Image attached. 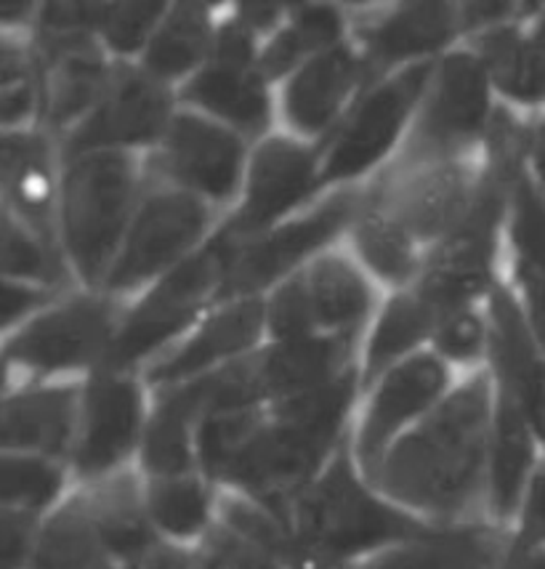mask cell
<instances>
[{
  "instance_id": "obj_41",
  "label": "cell",
  "mask_w": 545,
  "mask_h": 569,
  "mask_svg": "<svg viewBox=\"0 0 545 569\" xmlns=\"http://www.w3.org/2000/svg\"><path fill=\"white\" fill-rule=\"evenodd\" d=\"M197 559L202 569H285L283 561L271 557L267 548L256 546L254 540L242 538L227 525L208 532Z\"/></svg>"
},
{
  "instance_id": "obj_48",
  "label": "cell",
  "mask_w": 545,
  "mask_h": 569,
  "mask_svg": "<svg viewBox=\"0 0 545 569\" xmlns=\"http://www.w3.org/2000/svg\"><path fill=\"white\" fill-rule=\"evenodd\" d=\"M141 565H145V569H202L200 559L189 557V553L184 551H176V548L162 546H155Z\"/></svg>"
},
{
  "instance_id": "obj_27",
  "label": "cell",
  "mask_w": 545,
  "mask_h": 569,
  "mask_svg": "<svg viewBox=\"0 0 545 569\" xmlns=\"http://www.w3.org/2000/svg\"><path fill=\"white\" fill-rule=\"evenodd\" d=\"M442 320L445 315L415 288L399 290L397 296L388 298L376 328L367 338L365 359L359 365L363 389H370L388 370L397 368L407 357L418 355L420 343L432 341Z\"/></svg>"
},
{
  "instance_id": "obj_39",
  "label": "cell",
  "mask_w": 545,
  "mask_h": 569,
  "mask_svg": "<svg viewBox=\"0 0 545 569\" xmlns=\"http://www.w3.org/2000/svg\"><path fill=\"white\" fill-rule=\"evenodd\" d=\"M65 473L51 458L6 456L3 458V503L6 508L36 513L59 496Z\"/></svg>"
},
{
  "instance_id": "obj_33",
  "label": "cell",
  "mask_w": 545,
  "mask_h": 569,
  "mask_svg": "<svg viewBox=\"0 0 545 569\" xmlns=\"http://www.w3.org/2000/svg\"><path fill=\"white\" fill-rule=\"evenodd\" d=\"M109 551L93 521L88 498H72L53 517L32 551L30 569H107Z\"/></svg>"
},
{
  "instance_id": "obj_12",
  "label": "cell",
  "mask_w": 545,
  "mask_h": 569,
  "mask_svg": "<svg viewBox=\"0 0 545 569\" xmlns=\"http://www.w3.org/2000/svg\"><path fill=\"white\" fill-rule=\"evenodd\" d=\"M482 171L472 160L434 162L410 171H380L363 189L367 208L397 223L418 246L445 242L472 211Z\"/></svg>"
},
{
  "instance_id": "obj_45",
  "label": "cell",
  "mask_w": 545,
  "mask_h": 569,
  "mask_svg": "<svg viewBox=\"0 0 545 569\" xmlns=\"http://www.w3.org/2000/svg\"><path fill=\"white\" fill-rule=\"evenodd\" d=\"M288 6L283 3H242L237 6V13L235 17L240 19V22L248 27L254 36H267V32H275L279 30V27L285 24V19H288Z\"/></svg>"
},
{
  "instance_id": "obj_14",
  "label": "cell",
  "mask_w": 545,
  "mask_h": 569,
  "mask_svg": "<svg viewBox=\"0 0 545 569\" xmlns=\"http://www.w3.org/2000/svg\"><path fill=\"white\" fill-rule=\"evenodd\" d=\"M174 91L145 67L118 62L93 112L59 141L61 162L105 149L158 147L174 120Z\"/></svg>"
},
{
  "instance_id": "obj_30",
  "label": "cell",
  "mask_w": 545,
  "mask_h": 569,
  "mask_svg": "<svg viewBox=\"0 0 545 569\" xmlns=\"http://www.w3.org/2000/svg\"><path fill=\"white\" fill-rule=\"evenodd\" d=\"M503 557L501 540L485 527L428 532L359 569H493Z\"/></svg>"
},
{
  "instance_id": "obj_32",
  "label": "cell",
  "mask_w": 545,
  "mask_h": 569,
  "mask_svg": "<svg viewBox=\"0 0 545 569\" xmlns=\"http://www.w3.org/2000/svg\"><path fill=\"white\" fill-rule=\"evenodd\" d=\"M349 237L359 263L380 282L407 290L420 280L426 259L420 256L418 242L365 202L351 223Z\"/></svg>"
},
{
  "instance_id": "obj_11",
  "label": "cell",
  "mask_w": 545,
  "mask_h": 569,
  "mask_svg": "<svg viewBox=\"0 0 545 569\" xmlns=\"http://www.w3.org/2000/svg\"><path fill=\"white\" fill-rule=\"evenodd\" d=\"M258 36L237 17L218 24L208 62L179 88L187 110L229 126L245 139H267L275 118L269 80L258 70Z\"/></svg>"
},
{
  "instance_id": "obj_13",
  "label": "cell",
  "mask_w": 545,
  "mask_h": 569,
  "mask_svg": "<svg viewBox=\"0 0 545 569\" xmlns=\"http://www.w3.org/2000/svg\"><path fill=\"white\" fill-rule=\"evenodd\" d=\"M245 171V137L195 110L176 112L166 137L145 160L149 179L187 189L214 208L237 200Z\"/></svg>"
},
{
  "instance_id": "obj_3",
  "label": "cell",
  "mask_w": 545,
  "mask_h": 569,
  "mask_svg": "<svg viewBox=\"0 0 545 569\" xmlns=\"http://www.w3.org/2000/svg\"><path fill=\"white\" fill-rule=\"evenodd\" d=\"M290 527L296 532L301 561L298 569H340L357 553L424 538L434 532L418 519L394 511L359 485L349 450L340 452L317 482L293 503Z\"/></svg>"
},
{
  "instance_id": "obj_46",
  "label": "cell",
  "mask_w": 545,
  "mask_h": 569,
  "mask_svg": "<svg viewBox=\"0 0 545 569\" xmlns=\"http://www.w3.org/2000/svg\"><path fill=\"white\" fill-rule=\"evenodd\" d=\"M524 298V315H527L529 328L537 347L545 355V282H519Z\"/></svg>"
},
{
  "instance_id": "obj_20",
  "label": "cell",
  "mask_w": 545,
  "mask_h": 569,
  "mask_svg": "<svg viewBox=\"0 0 545 569\" xmlns=\"http://www.w3.org/2000/svg\"><path fill=\"white\" fill-rule=\"evenodd\" d=\"M365 88L370 83L363 53L344 40L336 49L311 57L290 74L283 88L279 112L296 139H323L333 128L338 131L340 120L351 110L349 101H357Z\"/></svg>"
},
{
  "instance_id": "obj_18",
  "label": "cell",
  "mask_w": 545,
  "mask_h": 569,
  "mask_svg": "<svg viewBox=\"0 0 545 569\" xmlns=\"http://www.w3.org/2000/svg\"><path fill=\"white\" fill-rule=\"evenodd\" d=\"M460 11L453 3H402L367 11L354 22V46L363 53L367 83L388 72L428 62L460 36Z\"/></svg>"
},
{
  "instance_id": "obj_5",
  "label": "cell",
  "mask_w": 545,
  "mask_h": 569,
  "mask_svg": "<svg viewBox=\"0 0 545 569\" xmlns=\"http://www.w3.org/2000/svg\"><path fill=\"white\" fill-rule=\"evenodd\" d=\"M122 317V301L105 290L65 296L6 338V383L99 370L118 338Z\"/></svg>"
},
{
  "instance_id": "obj_6",
  "label": "cell",
  "mask_w": 545,
  "mask_h": 569,
  "mask_svg": "<svg viewBox=\"0 0 545 569\" xmlns=\"http://www.w3.org/2000/svg\"><path fill=\"white\" fill-rule=\"evenodd\" d=\"M218 208L166 181L145 176V192L105 282V293L126 301L181 267L210 240Z\"/></svg>"
},
{
  "instance_id": "obj_40",
  "label": "cell",
  "mask_w": 545,
  "mask_h": 569,
  "mask_svg": "<svg viewBox=\"0 0 545 569\" xmlns=\"http://www.w3.org/2000/svg\"><path fill=\"white\" fill-rule=\"evenodd\" d=\"M489 320L476 315L474 307L458 309L439 322L432 338L436 357L455 365H474L489 355Z\"/></svg>"
},
{
  "instance_id": "obj_37",
  "label": "cell",
  "mask_w": 545,
  "mask_h": 569,
  "mask_svg": "<svg viewBox=\"0 0 545 569\" xmlns=\"http://www.w3.org/2000/svg\"><path fill=\"white\" fill-rule=\"evenodd\" d=\"M264 418H267L264 408L208 412L200 418V423H197V458H200L210 479H221L231 458L254 437Z\"/></svg>"
},
{
  "instance_id": "obj_16",
  "label": "cell",
  "mask_w": 545,
  "mask_h": 569,
  "mask_svg": "<svg viewBox=\"0 0 545 569\" xmlns=\"http://www.w3.org/2000/svg\"><path fill=\"white\" fill-rule=\"evenodd\" d=\"M40 62V126L61 141L78 128L105 97L115 64L93 32L32 36Z\"/></svg>"
},
{
  "instance_id": "obj_9",
  "label": "cell",
  "mask_w": 545,
  "mask_h": 569,
  "mask_svg": "<svg viewBox=\"0 0 545 569\" xmlns=\"http://www.w3.org/2000/svg\"><path fill=\"white\" fill-rule=\"evenodd\" d=\"M363 208V189L344 187L330 192L319 206L277 223L237 246L229 274L216 303L261 298V290L277 288L323 256L336 237L349 232Z\"/></svg>"
},
{
  "instance_id": "obj_22",
  "label": "cell",
  "mask_w": 545,
  "mask_h": 569,
  "mask_svg": "<svg viewBox=\"0 0 545 569\" xmlns=\"http://www.w3.org/2000/svg\"><path fill=\"white\" fill-rule=\"evenodd\" d=\"M359 338L363 336H315L298 341H275L267 349L240 357L256 402L275 405L283 399L306 395L336 381L346 370L357 368Z\"/></svg>"
},
{
  "instance_id": "obj_25",
  "label": "cell",
  "mask_w": 545,
  "mask_h": 569,
  "mask_svg": "<svg viewBox=\"0 0 545 569\" xmlns=\"http://www.w3.org/2000/svg\"><path fill=\"white\" fill-rule=\"evenodd\" d=\"M83 389L75 383L24 386L3 408V445L19 456L59 458L78 442Z\"/></svg>"
},
{
  "instance_id": "obj_4",
  "label": "cell",
  "mask_w": 545,
  "mask_h": 569,
  "mask_svg": "<svg viewBox=\"0 0 545 569\" xmlns=\"http://www.w3.org/2000/svg\"><path fill=\"white\" fill-rule=\"evenodd\" d=\"M237 246L240 240L227 227H218L195 256L155 282L141 301L126 311L101 368L133 372L139 365H149L168 351L170 343L202 315V309L216 303Z\"/></svg>"
},
{
  "instance_id": "obj_31",
  "label": "cell",
  "mask_w": 545,
  "mask_h": 569,
  "mask_svg": "<svg viewBox=\"0 0 545 569\" xmlns=\"http://www.w3.org/2000/svg\"><path fill=\"white\" fill-rule=\"evenodd\" d=\"M86 498L109 557L145 561L147 553L158 546L149 530L152 519H149L147 506L141 503L133 477H126V473L109 477Z\"/></svg>"
},
{
  "instance_id": "obj_15",
  "label": "cell",
  "mask_w": 545,
  "mask_h": 569,
  "mask_svg": "<svg viewBox=\"0 0 545 569\" xmlns=\"http://www.w3.org/2000/svg\"><path fill=\"white\" fill-rule=\"evenodd\" d=\"M323 154L315 144L296 137H267L250 154L245 171L242 202L224 223L237 240L245 242L267 229L288 221V216L315 198Z\"/></svg>"
},
{
  "instance_id": "obj_29",
  "label": "cell",
  "mask_w": 545,
  "mask_h": 569,
  "mask_svg": "<svg viewBox=\"0 0 545 569\" xmlns=\"http://www.w3.org/2000/svg\"><path fill=\"white\" fill-rule=\"evenodd\" d=\"M202 418L192 383L160 391L145 431V469L155 479L187 477L197 447V423Z\"/></svg>"
},
{
  "instance_id": "obj_19",
  "label": "cell",
  "mask_w": 545,
  "mask_h": 569,
  "mask_svg": "<svg viewBox=\"0 0 545 569\" xmlns=\"http://www.w3.org/2000/svg\"><path fill=\"white\" fill-rule=\"evenodd\" d=\"M267 330V301L264 298H240L221 303L214 315L197 325L189 338L162 351L145 368V383L155 391L208 376L224 365L250 355Z\"/></svg>"
},
{
  "instance_id": "obj_34",
  "label": "cell",
  "mask_w": 545,
  "mask_h": 569,
  "mask_svg": "<svg viewBox=\"0 0 545 569\" xmlns=\"http://www.w3.org/2000/svg\"><path fill=\"white\" fill-rule=\"evenodd\" d=\"M3 272L11 282L38 284L59 293H67V284L75 280L61 246L38 237L9 211L3 213Z\"/></svg>"
},
{
  "instance_id": "obj_26",
  "label": "cell",
  "mask_w": 545,
  "mask_h": 569,
  "mask_svg": "<svg viewBox=\"0 0 545 569\" xmlns=\"http://www.w3.org/2000/svg\"><path fill=\"white\" fill-rule=\"evenodd\" d=\"M535 431L514 395L495 381V421L489 447V506L508 519L527 496L535 469Z\"/></svg>"
},
{
  "instance_id": "obj_17",
  "label": "cell",
  "mask_w": 545,
  "mask_h": 569,
  "mask_svg": "<svg viewBox=\"0 0 545 569\" xmlns=\"http://www.w3.org/2000/svg\"><path fill=\"white\" fill-rule=\"evenodd\" d=\"M145 423V389L131 370L88 372L80 402L75 466L80 477L99 479L112 471L139 439Z\"/></svg>"
},
{
  "instance_id": "obj_2",
  "label": "cell",
  "mask_w": 545,
  "mask_h": 569,
  "mask_svg": "<svg viewBox=\"0 0 545 569\" xmlns=\"http://www.w3.org/2000/svg\"><path fill=\"white\" fill-rule=\"evenodd\" d=\"M145 192V162L105 149L61 162L59 242L75 280L105 290Z\"/></svg>"
},
{
  "instance_id": "obj_10",
  "label": "cell",
  "mask_w": 545,
  "mask_h": 569,
  "mask_svg": "<svg viewBox=\"0 0 545 569\" xmlns=\"http://www.w3.org/2000/svg\"><path fill=\"white\" fill-rule=\"evenodd\" d=\"M376 311V290L349 256L325 250L309 267L277 284L267 298V330L275 341L315 336H363Z\"/></svg>"
},
{
  "instance_id": "obj_36",
  "label": "cell",
  "mask_w": 545,
  "mask_h": 569,
  "mask_svg": "<svg viewBox=\"0 0 545 569\" xmlns=\"http://www.w3.org/2000/svg\"><path fill=\"white\" fill-rule=\"evenodd\" d=\"M147 511L152 525L176 538H189L208 525L210 496L195 477L155 479L147 492Z\"/></svg>"
},
{
  "instance_id": "obj_8",
  "label": "cell",
  "mask_w": 545,
  "mask_h": 569,
  "mask_svg": "<svg viewBox=\"0 0 545 569\" xmlns=\"http://www.w3.org/2000/svg\"><path fill=\"white\" fill-rule=\"evenodd\" d=\"M434 70L436 62L428 59L388 74L359 93L351 110L340 120L336 137L325 147L317 192L330 187H351L359 176H367L380 166L399 141H405L402 133L418 114Z\"/></svg>"
},
{
  "instance_id": "obj_42",
  "label": "cell",
  "mask_w": 545,
  "mask_h": 569,
  "mask_svg": "<svg viewBox=\"0 0 545 569\" xmlns=\"http://www.w3.org/2000/svg\"><path fill=\"white\" fill-rule=\"evenodd\" d=\"M65 296H70V293H59V290H51V288H38V284L6 280V284H3V328L11 333L13 325L30 322L32 317H38L40 311L53 307V303L61 301Z\"/></svg>"
},
{
  "instance_id": "obj_38",
  "label": "cell",
  "mask_w": 545,
  "mask_h": 569,
  "mask_svg": "<svg viewBox=\"0 0 545 569\" xmlns=\"http://www.w3.org/2000/svg\"><path fill=\"white\" fill-rule=\"evenodd\" d=\"M168 9V3H101L97 38L118 57L145 53Z\"/></svg>"
},
{
  "instance_id": "obj_28",
  "label": "cell",
  "mask_w": 545,
  "mask_h": 569,
  "mask_svg": "<svg viewBox=\"0 0 545 569\" xmlns=\"http://www.w3.org/2000/svg\"><path fill=\"white\" fill-rule=\"evenodd\" d=\"M218 24L202 3H174L141 53V67L162 83H187L208 62Z\"/></svg>"
},
{
  "instance_id": "obj_47",
  "label": "cell",
  "mask_w": 545,
  "mask_h": 569,
  "mask_svg": "<svg viewBox=\"0 0 545 569\" xmlns=\"http://www.w3.org/2000/svg\"><path fill=\"white\" fill-rule=\"evenodd\" d=\"M501 569H545V546H527L514 540L503 548Z\"/></svg>"
},
{
  "instance_id": "obj_1",
  "label": "cell",
  "mask_w": 545,
  "mask_h": 569,
  "mask_svg": "<svg viewBox=\"0 0 545 569\" xmlns=\"http://www.w3.org/2000/svg\"><path fill=\"white\" fill-rule=\"evenodd\" d=\"M495 376L474 372L386 450L370 479L399 503L455 519L479 498L493 447Z\"/></svg>"
},
{
  "instance_id": "obj_21",
  "label": "cell",
  "mask_w": 545,
  "mask_h": 569,
  "mask_svg": "<svg viewBox=\"0 0 545 569\" xmlns=\"http://www.w3.org/2000/svg\"><path fill=\"white\" fill-rule=\"evenodd\" d=\"M447 386V362L426 351L407 357L380 378L367 402L357 439V456L363 460L367 477L386 456L394 437L418 416H428L445 399Z\"/></svg>"
},
{
  "instance_id": "obj_44",
  "label": "cell",
  "mask_w": 545,
  "mask_h": 569,
  "mask_svg": "<svg viewBox=\"0 0 545 569\" xmlns=\"http://www.w3.org/2000/svg\"><path fill=\"white\" fill-rule=\"evenodd\" d=\"M527 546H545V463L537 466L524 496L519 538Z\"/></svg>"
},
{
  "instance_id": "obj_23",
  "label": "cell",
  "mask_w": 545,
  "mask_h": 569,
  "mask_svg": "<svg viewBox=\"0 0 545 569\" xmlns=\"http://www.w3.org/2000/svg\"><path fill=\"white\" fill-rule=\"evenodd\" d=\"M61 147L43 128L6 131L3 137V192L6 211L38 237L59 242Z\"/></svg>"
},
{
  "instance_id": "obj_43",
  "label": "cell",
  "mask_w": 545,
  "mask_h": 569,
  "mask_svg": "<svg viewBox=\"0 0 545 569\" xmlns=\"http://www.w3.org/2000/svg\"><path fill=\"white\" fill-rule=\"evenodd\" d=\"M32 535H36V513L17 511V508H6L3 511V569H19L32 559Z\"/></svg>"
},
{
  "instance_id": "obj_7",
  "label": "cell",
  "mask_w": 545,
  "mask_h": 569,
  "mask_svg": "<svg viewBox=\"0 0 545 569\" xmlns=\"http://www.w3.org/2000/svg\"><path fill=\"white\" fill-rule=\"evenodd\" d=\"M485 64L476 51H449L436 64L432 83L397 158L386 171H410L434 162L466 160L493 120V97Z\"/></svg>"
},
{
  "instance_id": "obj_35",
  "label": "cell",
  "mask_w": 545,
  "mask_h": 569,
  "mask_svg": "<svg viewBox=\"0 0 545 569\" xmlns=\"http://www.w3.org/2000/svg\"><path fill=\"white\" fill-rule=\"evenodd\" d=\"M506 229L516 282H545V194L529 166L511 189Z\"/></svg>"
},
{
  "instance_id": "obj_24",
  "label": "cell",
  "mask_w": 545,
  "mask_h": 569,
  "mask_svg": "<svg viewBox=\"0 0 545 569\" xmlns=\"http://www.w3.org/2000/svg\"><path fill=\"white\" fill-rule=\"evenodd\" d=\"M489 362L495 381L514 395L545 450V355L537 347L522 301L503 284L489 293Z\"/></svg>"
}]
</instances>
